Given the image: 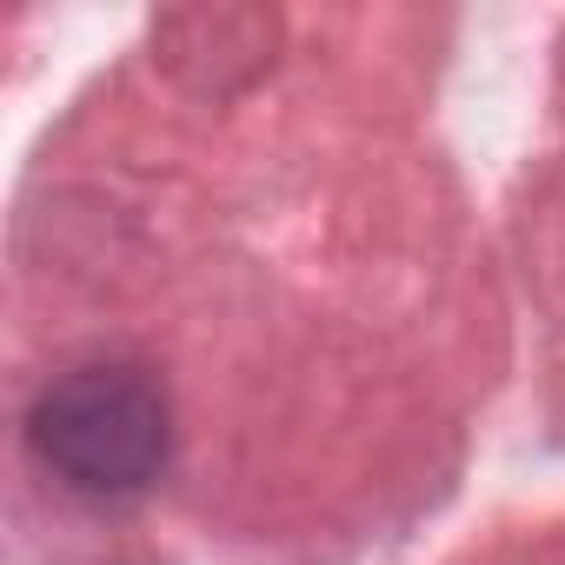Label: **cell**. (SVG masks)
<instances>
[{"label":"cell","mask_w":565,"mask_h":565,"mask_svg":"<svg viewBox=\"0 0 565 565\" xmlns=\"http://www.w3.org/2000/svg\"><path fill=\"white\" fill-rule=\"evenodd\" d=\"M34 452L87 499H134L173 452L167 393L134 366H81L34 399Z\"/></svg>","instance_id":"6da1fadb"}]
</instances>
